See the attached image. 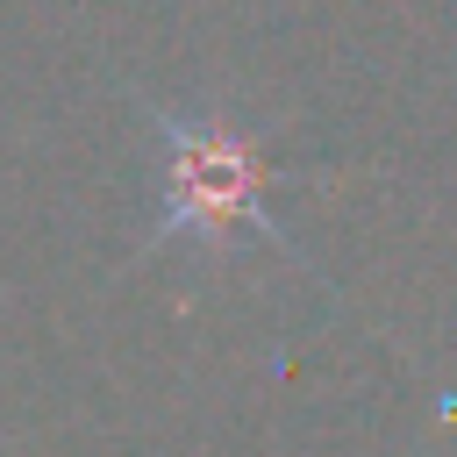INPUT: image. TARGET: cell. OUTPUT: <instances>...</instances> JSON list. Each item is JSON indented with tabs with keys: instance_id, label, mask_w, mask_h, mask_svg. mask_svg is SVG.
<instances>
[{
	"instance_id": "6da1fadb",
	"label": "cell",
	"mask_w": 457,
	"mask_h": 457,
	"mask_svg": "<svg viewBox=\"0 0 457 457\" xmlns=\"http://www.w3.org/2000/svg\"><path fill=\"white\" fill-rule=\"evenodd\" d=\"M150 157H157V228L164 236H200V243H236V236H264L271 250H293L286 221L271 214L278 193V164L264 157V143L250 129H236L228 114H150Z\"/></svg>"
}]
</instances>
